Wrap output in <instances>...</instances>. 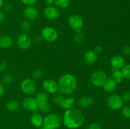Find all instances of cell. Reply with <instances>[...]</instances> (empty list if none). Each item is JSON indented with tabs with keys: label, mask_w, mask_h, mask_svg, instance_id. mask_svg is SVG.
Here are the masks:
<instances>
[{
	"label": "cell",
	"mask_w": 130,
	"mask_h": 129,
	"mask_svg": "<svg viewBox=\"0 0 130 129\" xmlns=\"http://www.w3.org/2000/svg\"><path fill=\"white\" fill-rule=\"evenodd\" d=\"M5 18V13L3 11H0V24L2 23L4 21Z\"/></svg>",
	"instance_id": "41"
},
{
	"label": "cell",
	"mask_w": 130,
	"mask_h": 129,
	"mask_svg": "<svg viewBox=\"0 0 130 129\" xmlns=\"http://www.w3.org/2000/svg\"><path fill=\"white\" fill-rule=\"evenodd\" d=\"M117 85H118V83L112 78H107L102 87L105 91L109 92L114 91L116 89Z\"/></svg>",
	"instance_id": "21"
},
{
	"label": "cell",
	"mask_w": 130,
	"mask_h": 129,
	"mask_svg": "<svg viewBox=\"0 0 130 129\" xmlns=\"http://www.w3.org/2000/svg\"><path fill=\"white\" fill-rule=\"evenodd\" d=\"M94 51H95L96 52L97 54H100V53H101L102 52L103 48L101 46L98 45V46H96V47H95V50H94Z\"/></svg>",
	"instance_id": "39"
},
{
	"label": "cell",
	"mask_w": 130,
	"mask_h": 129,
	"mask_svg": "<svg viewBox=\"0 0 130 129\" xmlns=\"http://www.w3.org/2000/svg\"><path fill=\"white\" fill-rule=\"evenodd\" d=\"M85 120V118L82 111L74 107L66 110L62 118L64 125L69 129H77L81 127Z\"/></svg>",
	"instance_id": "1"
},
{
	"label": "cell",
	"mask_w": 130,
	"mask_h": 129,
	"mask_svg": "<svg viewBox=\"0 0 130 129\" xmlns=\"http://www.w3.org/2000/svg\"><path fill=\"white\" fill-rule=\"evenodd\" d=\"M43 75V72L40 69H36L32 72V77L34 79H39Z\"/></svg>",
	"instance_id": "31"
},
{
	"label": "cell",
	"mask_w": 130,
	"mask_h": 129,
	"mask_svg": "<svg viewBox=\"0 0 130 129\" xmlns=\"http://www.w3.org/2000/svg\"><path fill=\"white\" fill-rule=\"evenodd\" d=\"M107 78L105 72L102 70H96L91 76V83L97 87H103Z\"/></svg>",
	"instance_id": "6"
},
{
	"label": "cell",
	"mask_w": 130,
	"mask_h": 129,
	"mask_svg": "<svg viewBox=\"0 0 130 129\" xmlns=\"http://www.w3.org/2000/svg\"><path fill=\"white\" fill-rule=\"evenodd\" d=\"M17 44L21 49H28L32 44V40L29 35L26 34H20L17 38Z\"/></svg>",
	"instance_id": "12"
},
{
	"label": "cell",
	"mask_w": 130,
	"mask_h": 129,
	"mask_svg": "<svg viewBox=\"0 0 130 129\" xmlns=\"http://www.w3.org/2000/svg\"><path fill=\"white\" fill-rule=\"evenodd\" d=\"M44 15L46 18L51 20L58 19L60 16V10L56 6H48L44 8Z\"/></svg>",
	"instance_id": "11"
},
{
	"label": "cell",
	"mask_w": 130,
	"mask_h": 129,
	"mask_svg": "<svg viewBox=\"0 0 130 129\" xmlns=\"http://www.w3.org/2000/svg\"><path fill=\"white\" fill-rule=\"evenodd\" d=\"M30 122L34 126L39 128L43 125V118L38 113H34L30 117Z\"/></svg>",
	"instance_id": "20"
},
{
	"label": "cell",
	"mask_w": 130,
	"mask_h": 129,
	"mask_svg": "<svg viewBox=\"0 0 130 129\" xmlns=\"http://www.w3.org/2000/svg\"><path fill=\"white\" fill-rule=\"evenodd\" d=\"M38 1V0H21V1L23 3L26 5H28V6H31V5H34Z\"/></svg>",
	"instance_id": "36"
},
{
	"label": "cell",
	"mask_w": 130,
	"mask_h": 129,
	"mask_svg": "<svg viewBox=\"0 0 130 129\" xmlns=\"http://www.w3.org/2000/svg\"><path fill=\"white\" fill-rule=\"evenodd\" d=\"M5 87H4L3 84L0 82V97L3 96L4 94H5Z\"/></svg>",
	"instance_id": "40"
},
{
	"label": "cell",
	"mask_w": 130,
	"mask_h": 129,
	"mask_svg": "<svg viewBox=\"0 0 130 129\" xmlns=\"http://www.w3.org/2000/svg\"><path fill=\"white\" fill-rule=\"evenodd\" d=\"M13 9V5L11 3H7L5 5V10L7 11H11Z\"/></svg>",
	"instance_id": "37"
},
{
	"label": "cell",
	"mask_w": 130,
	"mask_h": 129,
	"mask_svg": "<svg viewBox=\"0 0 130 129\" xmlns=\"http://www.w3.org/2000/svg\"><path fill=\"white\" fill-rule=\"evenodd\" d=\"M55 2V0H44V3L48 6H52Z\"/></svg>",
	"instance_id": "42"
},
{
	"label": "cell",
	"mask_w": 130,
	"mask_h": 129,
	"mask_svg": "<svg viewBox=\"0 0 130 129\" xmlns=\"http://www.w3.org/2000/svg\"><path fill=\"white\" fill-rule=\"evenodd\" d=\"M24 17L28 20H36L39 16V11L36 8L33 6H29L25 8L24 10Z\"/></svg>",
	"instance_id": "14"
},
{
	"label": "cell",
	"mask_w": 130,
	"mask_h": 129,
	"mask_svg": "<svg viewBox=\"0 0 130 129\" xmlns=\"http://www.w3.org/2000/svg\"><path fill=\"white\" fill-rule=\"evenodd\" d=\"M22 106L27 111L37 112L39 110L36 99L35 97L30 96H29L23 100Z\"/></svg>",
	"instance_id": "10"
},
{
	"label": "cell",
	"mask_w": 130,
	"mask_h": 129,
	"mask_svg": "<svg viewBox=\"0 0 130 129\" xmlns=\"http://www.w3.org/2000/svg\"><path fill=\"white\" fill-rule=\"evenodd\" d=\"M4 5V1L3 0H0V8L3 6Z\"/></svg>",
	"instance_id": "43"
},
{
	"label": "cell",
	"mask_w": 130,
	"mask_h": 129,
	"mask_svg": "<svg viewBox=\"0 0 130 129\" xmlns=\"http://www.w3.org/2000/svg\"><path fill=\"white\" fill-rule=\"evenodd\" d=\"M43 87L45 91L50 94H55L57 92L58 90V84L53 79H46L43 82Z\"/></svg>",
	"instance_id": "13"
},
{
	"label": "cell",
	"mask_w": 130,
	"mask_h": 129,
	"mask_svg": "<svg viewBox=\"0 0 130 129\" xmlns=\"http://www.w3.org/2000/svg\"><path fill=\"white\" fill-rule=\"evenodd\" d=\"M85 39V35L81 31L76 32V34L74 35V40L77 43H81V42L83 41Z\"/></svg>",
	"instance_id": "28"
},
{
	"label": "cell",
	"mask_w": 130,
	"mask_h": 129,
	"mask_svg": "<svg viewBox=\"0 0 130 129\" xmlns=\"http://www.w3.org/2000/svg\"><path fill=\"white\" fill-rule=\"evenodd\" d=\"M99 56L98 54L94 50H89L85 53V56H84V59L85 62L88 64H93L96 61L98 60Z\"/></svg>",
	"instance_id": "16"
},
{
	"label": "cell",
	"mask_w": 130,
	"mask_h": 129,
	"mask_svg": "<svg viewBox=\"0 0 130 129\" xmlns=\"http://www.w3.org/2000/svg\"><path fill=\"white\" fill-rule=\"evenodd\" d=\"M123 99L118 94H112L107 99L108 106L112 110H118L122 108L123 106Z\"/></svg>",
	"instance_id": "8"
},
{
	"label": "cell",
	"mask_w": 130,
	"mask_h": 129,
	"mask_svg": "<svg viewBox=\"0 0 130 129\" xmlns=\"http://www.w3.org/2000/svg\"><path fill=\"white\" fill-rule=\"evenodd\" d=\"M122 53L126 56H130V46L124 45L122 48Z\"/></svg>",
	"instance_id": "33"
},
{
	"label": "cell",
	"mask_w": 130,
	"mask_h": 129,
	"mask_svg": "<svg viewBox=\"0 0 130 129\" xmlns=\"http://www.w3.org/2000/svg\"><path fill=\"white\" fill-rule=\"evenodd\" d=\"M13 81V77L10 73H6L2 77V82L5 85H10Z\"/></svg>",
	"instance_id": "25"
},
{
	"label": "cell",
	"mask_w": 130,
	"mask_h": 129,
	"mask_svg": "<svg viewBox=\"0 0 130 129\" xmlns=\"http://www.w3.org/2000/svg\"><path fill=\"white\" fill-rule=\"evenodd\" d=\"M122 115L126 118H130V106H124L122 108Z\"/></svg>",
	"instance_id": "30"
},
{
	"label": "cell",
	"mask_w": 130,
	"mask_h": 129,
	"mask_svg": "<svg viewBox=\"0 0 130 129\" xmlns=\"http://www.w3.org/2000/svg\"><path fill=\"white\" fill-rule=\"evenodd\" d=\"M6 108L9 111L14 112L19 110V108H20V104L17 100L11 99L6 102Z\"/></svg>",
	"instance_id": "22"
},
{
	"label": "cell",
	"mask_w": 130,
	"mask_h": 129,
	"mask_svg": "<svg viewBox=\"0 0 130 129\" xmlns=\"http://www.w3.org/2000/svg\"><path fill=\"white\" fill-rule=\"evenodd\" d=\"M110 64L112 69L121 70L125 65V60L122 56L115 55L110 59Z\"/></svg>",
	"instance_id": "15"
},
{
	"label": "cell",
	"mask_w": 130,
	"mask_h": 129,
	"mask_svg": "<svg viewBox=\"0 0 130 129\" xmlns=\"http://www.w3.org/2000/svg\"><path fill=\"white\" fill-rule=\"evenodd\" d=\"M38 109L40 111L46 113L50 110V106L48 102V96L46 93L44 92H40L36 96Z\"/></svg>",
	"instance_id": "5"
},
{
	"label": "cell",
	"mask_w": 130,
	"mask_h": 129,
	"mask_svg": "<svg viewBox=\"0 0 130 129\" xmlns=\"http://www.w3.org/2000/svg\"><path fill=\"white\" fill-rule=\"evenodd\" d=\"M41 36L46 41L52 42L58 38V32L55 29L52 27H46L42 30Z\"/></svg>",
	"instance_id": "9"
},
{
	"label": "cell",
	"mask_w": 130,
	"mask_h": 129,
	"mask_svg": "<svg viewBox=\"0 0 130 129\" xmlns=\"http://www.w3.org/2000/svg\"><path fill=\"white\" fill-rule=\"evenodd\" d=\"M68 24L72 30L76 32L81 31L84 25L82 17L78 15H72L68 19Z\"/></svg>",
	"instance_id": "7"
},
{
	"label": "cell",
	"mask_w": 130,
	"mask_h": 129,
	"mask_svg": "<svg viewBox=\"0 0 130 129\" xmlns=\"http://www.w3.org/2000/svg\"><path fill=\"white\" fill-rule=\"evenodd\" d=\"M39 129H46L45 128H44V127H41V128H39Z\"/></svg>",
	"instance_id": "44"
},
{
	"label": "cell",
	"mask_w": 130,
	"mask_h": 129,
	"mask_svg": "<svg viewBox=\"0 0 130 129\" xmlns=\"http://www.w3.org/2000/svg\"><path fill=\"white\" fill-rule=\"evenodd\" d=\"M54 3L58 8L66 9L69 6L70 0H55Z\"/></svg>",
	"instance_id": "24"
},
{
	"label": "cell",
	"mask_w": 130,
	"mask_h": 129,
	"mask_svg": "<svg viewBox=\"0 0 130 129\" xmlns=\"http://www.w3.org/2000/svg\"><path fill=\"white\" fill-rule=\"evenodd\" d=\"M20 88L25 94L28 96L32 95L36 91V82L34 78H26L22 81L20 83Z\"/></svg>",
	"instance_id": "4"
},
{
	"label": "cell",
	"mask_w": 130,
	"mask_h": 129,
	"mask_svg": "<svg viewBox=\"0 0 130 129\" xmlns=\"http://www.w3.org/2000/svg\"><path fill=\"white\" fill-rule=\"evenodd\" d=\"M58 90L63 95H69L76 91L77 82L76 77L69 73L63 75L58 81Z\"/></svg>",
	"instance_id": "2"
},
{
	"label": "cell",
	"mask_w": 130,
	"mask_h": 129,
	"mask_svg": "<svg viewBox=\"0 0 130 129\" xmlns=\"http://www.w3.org/2000/svg\"><path fill=\"white\" fill-rule=\"evenodd\" d=\"M62 119L55 113L49 114L43 118V127L46 129H57L61 125Z\"/></svg>",
	"instance_id": "3"
},
{
	"label": "cell",
	"mask_w": 130,
	"mask_h": 129,
	"mask_svg": "<svg viewBox=\"0 0 130 129\" xmlns=\"http://www.w3.org/2000/svg\"><path fill=\"white\" fill-rule=\"evenodd\" d=\"M53 94L54 95H53V97H52V101H53V102H55V103L58 104L60 102V101L63 99V95H62V94H61L60 92V93L56 92V93Z\"/></svg>",
	"instance_id": "29"
},
{
	"label": "cell",
	"mask_w": 130,
	"mask_h": 129,
	"mask_svg": "<svg viewBox=\"0 0 130 129\" xmlns=\"http://www.w3.org/2000/svg\"><path fill=\"white\" fill-rule=\"evenodd\" d=\"M8 64L5 61H0V72H4L5 70H6Z\"/></svg>",
	"instance_id": "35"
},
{
	"label": "cell",
	"mask_w": 130,
	"mask_h": 129,
	"mask_svg": "<svg viewBox=\"0 0 130 129\" xmlns=\"http://www.w3.org/2000/svg\"><path fill=\"white\" fill-rule=\"evenodd\" d=\"M13 39L8 35H3L0 37V48H10L13 45Z\"/></svg>",
	"instance_id": "18"
},
{
	"label": "cell",
	"mask_w": 130,
	"mask_h": 129,
	"mask_svg": "<svg viewBox=\"0 0 130 129\" xmlns=\"http://www.w3.org/2000/svg\"><path fill=\"white\" fill-rule=\"evenodd\" d=\"M124 78L130 80V64H125L121 70Z\"/></svg>",
	"instance_id": "27"
},
{
	"label": "cell",
	"mask_w": 130,
	"mask_h": 129,
	"mask_svg": "<svg viewBox=\"0 0 130 129\" xmlns=\"http://www.w3.org/2000/svg\"><path fill=\"white\" fill-rule=\"evenodd\" d=\"M74 99L72 97H68L66 98H63V99L60 101L58 105L60 106L62 108L68 110V109L73 108L74 104Z\"/></svg>",
	"instance_id": "19"
},
{
	"label": "cell",
	"mask_w": 130,
	"mask_h": 129,
	"mask_svg": "<svg viewBox=\"0 0 130 129\" xmlns=\"http://www.w3.org/2000/svg\"><path fill=\"white\" fill-rule=\"evenodd\" d=\"M43 37H42L41 35H37L34 38V42H35L36 44H39L40 42H41L42 40H43Z\"/></svg>",
	"instance_id": "38"
},
{
	"label": "cell",
	"mask_w": 130,
	"mask_h": 129,
	"mask_svg": "<svg viewBox=\"0 0 130 129\" xmlns=\"http://www.w3.org/2000/svg\"><path fill=\"white\" fill-rule=\"evenodd\" d=\"M122 99H123V101H126V102L130 101V91H125L124 92H123V94H122Z\"/></svg>",
	"instance_id": "32"
},
{
	"label": "cell",
	"mask_w": 130,
	"mask_h": 129,
	"mask_svg": "<svg viewBox=\"0 0 130 129\" xmlns=\"http://www.w3.org/2000/svg\"><path fill=\"white\" fill-rule=\"evenodd\" d=\"M30 23L29 20H24L20 23V29L24 32H27L30 29Z\"/></svg>",
	"instance_id": "26"
},
{
	"label": "cell",
	"mask_w": 130,
	"mask_h": 129,
	"mask_svg": "<svg viewBox=\"0 0 130 129\" xmlns=\"http://www.w3.org/2000/svg\"><path fill=\"white\" fill-rule=\"evenodd\" d=\"M112 78L118 83H121L124 80V77H123L121 70L112 69Z\"/></svg>",
	"instance_id": "23"
},
{
	"label": "cell",
	"mask_w": 130,
	"mask_h": 129,
	"mask_svg": "<svg viewBox=\"0 0 130 129\" xmlns=\"http://www.w3.org/2000/svg\"><path fill=\"white\" fill-rule=\"evenodd\" d=\"M87 129H102V127L98 123H92L87 126Z\"/></svg>",
	"instance_id": "34"
},
{
	"label": "cell",
	"mask_w": 130,
	"mask_h": 129,
	"mask_svg": "<svg viewBox=\"0 0 130 129\" xmlns=\"http://www.w3.org/2000/svg\"><path fill=\"white\" fill-rule=\"evenodd\" d=\"M94 100L90 96H84L80 98L78 101V104L83 108H89L93 104Z\"/></svg>",
	"instance_id": "17"
}]
</instances>
